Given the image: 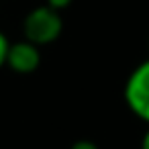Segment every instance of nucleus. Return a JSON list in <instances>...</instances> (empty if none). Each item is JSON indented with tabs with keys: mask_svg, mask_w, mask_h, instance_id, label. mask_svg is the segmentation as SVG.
<instances>
[{
	"mask_svg": "<svg viewBox=\"0 0 149 149\" xmlns=\"http://www.w3.org/2000/svg\"><path fill=\"white\" fill-rule=\"evenodd\" d=\"M125 102L137 118L149 125V59L141 61L127 78Z\"/></svg>",
	"mask_w": 149,
	"mask_h": 149,
	"instance_id": "f03ea898",
	"label": "nucleus"
},
{
	"mask_svg": "<svg viewBox=\"0 0 149 149\" xmlns=\"http://www.w3.org/2000/svg\"><path fill=\"white\" fill-rule=\"evenodd\" d=\"M147 47H149V39H147Z\"/></svg>",
	"mask_w": 149,
	"mask_h": 149,
	"instance_id": "6e6552de",
	"label": "nucleus"
},
{
	"mask_svg": "<svg viewBox=\"0 0 149 149\" xmlns=\"http://www.w3.org/2000/svg\"><path fill=\"white\" fill-rule=\"evenodd\" d=\"M6 65L17 74H33L41 65V51L35 43H31L27 39L10 43L8 55H6Z\"/></svg>",
	"mask_w": 149,
	"mask_h": 149,
	"instance_id": "7ed1b4c3",
	"label": "nucleus"
},
{
	"mask_svg": "<svg viewBox=\"0 0 149 149\" xmlns=\"http://www.w3.org/2000/svg\"><path fill=\"white\" fill-rule=\"evenodd\" d=\"M141 149H149V129L145 131V135L141 139Z\"/></svg>",
	"mask_w": 149,
	"mask_h": 149,
	"instance_id": "0eeeda50",
	"label": "nucleus"
},
{
	"mask_svg": "<svg viewBox=\"0 0 149 149\" xmlns=\"http://www.w3.org/2000/svg\"><path fill=\"white\" fill-rule=\"evenodd\" d=\"M23 33H25V39L35 43L37 47L49 45V43L57 41L59 35L63 33V19H61L59 10H53L47 4L37 6L25 17Z\"/></svg>",
	"mask_w": 149,
	"mask_h": 149,
	"instance_id": "f257e3e1",
	"label": "nucleus"
},
{
	"mask_svg": "<svg viewBox=\"0 0 149 149\" xmlns=\"http://www.w3.org/2000/svg\"><path fill=\"white\" fill-rule=\"evenodd\" d=\"M70 149H100L94 141H90V139H80V141H76Z\"/></svg>",
	"mask_w": 149,
	"mask_h": 149,
	"instance_id": "423d86ee",
	"label": "nucleus"
},
{
	"mask_svg": "<svg viewBox=\"0 0 149 149\" xmlns=\"http://www.w3.org/2000/svg\"><path fill=\"white\" fill-rule=\"evenodd\" d=\"M74 2V0H45V4L49 6V8H53V10H63V8H68L70 4Z\"/></svg>",
	"mask_w": 149,
	"mask_h": 149,
	"instance_id": "39448f33",
	"label": "nucleus"
},
{
	"mask_svg": "<svg viewBox=\"0 0 149 149\" xmlns=\"http://www.w3.org/2000/svg\"><path fill=\"white\" fill-rule=\"evenodd\" d=\"M8 47H10V41L6 39V35L0 31V70L6 65V55H8Z\"/></svg>",
	"mask_w": 149,
	"mask_h": 149,
	"instance_id": "20e7f679",
	"label": "nucleus"
}]
</instances>
